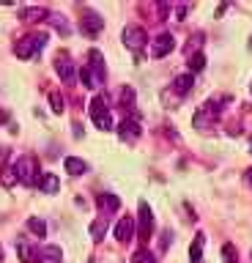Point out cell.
<instances>
[{"instance_id":"obj_1","label":"cell","mask_w":252,"mask_h":263,"mask_svg":"<svg viewBox=\"0 0 252 263\" xmlns=\"http://www.w3.org/2000/svg\"><path fill=\"white\" fill-rule=\"evenodd\" d=\"M47 44V33L36 30V33H28V36H22L17 41V47H14V55L22 58V61H28V58H33L42 52V47Z\"/></svg>"},{"instance_id":"obj_2","label":"cell","mask_w":252,"mask_h":263,"mask_svg":"<svg viewBox=\"0 0 252 263\" xmlns=\"http://www.w3.org/2000/svg\"><path fill=\"white\" fill-rule=\"evenodd\" d=\"M227 102V99L222 96V99H211V102H206L200 107L198 112H195V118H192V123H195V129H206V126H211V123H214L217 118H219V107H222Z\"/></svg>"},{"instance_id":"obj_3","label":"cell","mask_w":252,"mask_h":263,"mask_svg":"<svg viewBox=\"0 0 252 263\" xmlns=\"http://www.w3.org/2000/svg\"><path fill=\"white\" fill-rule=\"evenodd\" d=\"M91 121L99 126L102 132H110L112 129V115H110V110H107V102H104V96H96L93 102H91Z\"/></svg>"},{"instance_id":"obj_4","label":"cell","mask_w":252,"mask_h":263,"mask_svg":"<svg viewBox=\"0 0 252 263\" xmlns=\"http://www.w3.org/2000/svg\"><path fill=\"white\" fill-rule=\"evenodd\" d=\"M14 170H17V178H20L25 186H36V184H38V178H42V173H38V162H36V159H30V156L20 159Z\"/></svg>"},{"instance_id":"obj_5","label":"cell","mask_w":252,"mask_h":263,"mask_svg":"<svg viewBox=\"0 0 252 263\" xmlns=\"http://www.w3.org/2000/svg\"><path fill=\"white\" fill-rule=\"evenodd\" d=\"M124 44L132 49V52H137V61H140V49L148 44V36H145V30L140 25H126L124 28Z\"/></svg>"},{"instance_id":"obj_6","label":"cell","mask_w":252,"mask_h":263,"mask_svg":"<svg viewBox=\"0 0 252 263\" xmlns=\"http://www.w3.org/2000/svg\"><path fill=\"white\" fill-rule=\"evenodd\" d=\"M137 214H140V222H137V228H140V244H148V238L153 233V214H151V205L140 200L137 205Z\"/></svg>"},{"instance_id":"obj_7","label":"cell","mask_w":252,"mask_h":263,"mask_svg":"<svg viewBox=\"0 0 252 263\" xmlns=\"http://www.w3.org/2000/svg\"><path fill=\"white\" fill-rule=\"evenodd\" d=\"M55 71H58V77L66 82V85H71V82L77 80V71H74V63H71L69 52H58V58H55Z\"/></svg>"},{"instance_id":"obj_8","label":"cell","mask_w":252,"mask_h":263,"mask_svg":"<svg viewBox=\"0 0 252 263\" xmlns=\"http://www.w3.org/2000/svg\"><path fill=\"white\" fill-rule=\"evenodd\" d=\"M102 28H104V22H102V16H99V14L91 11V8H88V11H83V22H80V30H83L88 39H96V36L102 33Z\"/></svg>"},{"instance_id":"obj_9","label":"cell","mask_w":252,"mask_h":263,"mask_svg":"<svg viewBox=\"0 0 252 263\" xmlns=\"http://www.w3.org/2000/svg\"><path fill=\"white\" fill-rule=\"evenodd\" d=\"M176 49V39H173V33H159L157 39H153V44H151V55L153 58H165V55H170Z\"/></svg>"},{"instance_id":"obj_10","label":"cell","mask_w":252,"mask_h":263,"mask_svg":"<svg viewBox=\"0 0 252 263\" xmlns=\"http://www.w3.org/2000/svg\"><path fill=\"white\" fill-rule=\"evenodd\" d=\"M132 233H134V219L129 217V214H124V217L118 219L115 230H112V236H115L118 244H129L132 241Z\"/></svg>"},{"instance_id":"obj_11","label":"cell","mask_w":252,"mask_h":263,"mask_svg":"<svg viewBox=\"0 0 252 263\" xmlns=\"http://www.w3.org/2000/svg\"><path fill=\"white\" fill-rule=\"evenodd\" d=\"M118 135H121V140H126V143H134V140H140V123L134 118H124L118 123Z\"/></svg>"},{"instance_id":"obj_12","label":"cell","mask_w":252,"mask_h":263,"mask_svg":"<svg viewBox=\"0 0 252 263\" xmlns=\"http://www.w3.org/2000/svg\"><path fill=\"white\" fill-rule=\"evenodd\" d=\"M192 85H195V74H178L173 80V85H170V90L176 93V99H184V96H189Z\"/></svg>"},{"instance_id":"obj_13","label":"cell","mask_w":252,"mask_h":263,"mask_svg":"<svg viewBox=\"0 0 252 263\" xmlns=\"http://www.w3.org/2000/svg\"><path fill=\"white\" fill-rule=\"evenodd\" d=\"M20 20L22 22H44L50 20V11L42 6H33V8H20Z\"/></svg>"},{"instance_id":"obj_14","label":"cell","mask_w":252,"mask_h":263,"mask_svg":"<svg viewBox=\"0 0 252 263\" xmlns=\"http://www.w3.org/2000/svg\"><path fill=\"white\" fill-rule=\"evenodd\" d=\"M88 58H91V71L96 74V80H99V85L104 82V77H107V71H104V58H102V52L99 49H91V52H88Z\"/></svg>"},{"instance_id":"obj_15","label":"cell","mask_w":252,"mask_h":263,"mask_svg":"<svg viewBox=\"0 0 252 263\" xmlns=\"http://www.w3.org/2000/svg\"><path fill=\"white\" fill-rule=\"evenodd\" d=\"M38 263H63V252H61V247L47 244L44 250L38 252Z\"/></svg>"},{"instance_id":"obj_16","label":"cell","mask_w":252,"mask_h":263,"mask_svg":"<svg viewBox=\"0 0 252 263\" xmlns=\"http://www.w3.org/2000/svg\"><path fill=\"white\" fill-rule=\"evenodd\" d=\"M38 186H42V192L55 195V192L61 189V181H58V176H55V173H42V178H38Z\"/></svg>"},{"instance_id":"obj_17","label":"cell","mask_w":252,"mask_h":263,"mask_svg":"<svg viewBox=\"0 0 252 263\" xmlns=\"http://www.w3.org/2000/svg\"><path fill=\"white\" fill-rule=\"evenodd\" d=\"M63 164H66V173L69 176H83V173L88 170V162H83L80 159V156H66V159H63Z\"/></svg>"},{"instance_id":"obj_18","label":"cell","mask_w":252,"mask_h":263,"mask_svg":"<svg viewBox=\"0 0 252 263\" xmlns=\"http://www.w3.org/2000/svg\"><path fill=\"white\" fill-rule=\"evenodd\" d=\"M17 252H20V260L22 263H38V252L28 241H17Z\"/></svg>"},{"instance_id":"obj_19","label":"cell","mask_w":252,"mask_h":263,"mask_svg":"<svg viewBox=\"0 0 252 263\" xmlns=\"http://www.w3.org/2000/svg\"><path fill=\"white\" fill-rule=\"evenodd\" d=\"M96 203H99V209H104V211H110V214L121 209V200H118L115 195H110V192H104V195H99V197H96Z\"/></svg>"},{"instance_id":"obj_20","label":"cell","mask_w":252,"mask_h":263,"mask_svg":"<svg viewBox=\"0 0 252 263\" xmlns=\"http://www.w3.org/2000/svg\"><path fill=\"white\" fill-rule=\"evenodd\" d=\"M50 22H52V28L58 30L61 36H69V33H71V25L66 22V16H63V14H52L50 11Z\"/></svg>"},{"instance_id":"obj_21","label":"cell","mask_w":252,"mask_h":263,"mask_svg":"<svg viewBox=\"0 0 252 263\" xmlns=\"http://www.w3.org/2000/svg\"><path fill=\"white\" fill-rule=\"evenodd\" d=\"M203 244H206V236H203V233H198V236H195V241H192V247H189V258H192V263H200Z\"/></svg>"},{"instance_id":"obj_22","label":"cell","mask_w":252,"mask_h":263,"mask_svg":"<svg viewBox=\"0 0 252 263\" xmlns=\"http://www.w3.org/2000/svg\"><path fill=\"white\" fill-rule=\"evenodd\" d=\"M80 80H83L85 88H99V80H96V74L91 71V66H88V63L80 69Z\"/></svg>"},{"instance_id":"obj_23","label":"cell","mask_w":252,"mask_h":263,"mask_svg":"<svg viewBox=\"0 0 252 263\" xmlns=\"http://www.w3.org/2000/svg\"><path fill=\"white\" fill-rule=\"evenodd\" d=\"M28 230H30L33 236H38V238L47 236V225H44V219H38V217H30V219H28Z\"/></svg>"},{"instance_id":"obj_24","label":"cell","mask_w":252,"mask_h":263,"mask_svg":"<svg viewBox=\"0 0 252 263\" xmlns=\"http://www.w3.org/2000/svg\"><path fill=\"white\" fill-rule=\"evenodd\" d=\"M50 107H52V112H55V115H61V112H63V96H61V90H58V88H52V90H50Z\"/></svg>"},{"instance_id":"obj_25","label":"cell","mask_w":252,"mask_h":263,"mask_svg":"<svg viewBox=\"0 0 252 263\" xmlns=\"http://www.w3.org/2000/svg\"><path fill=\"white\" fill-rule=\"evenodd\" d=\"M203 69H206V55H203V52H195V55L189 58V74L203 71Z\"/></svg>"},{"instance_id":"obj_26","label":"cell","mask_w":252,"mask_h":263,"mask_svg":"<svg viewBox=\"0 0 252 263\" xmlns=\"http://www.w3.org/2000/svg\"><path fill=\"white\" fill-rule=\"evenodd\" d=\"M0 181H3V184L6 186H14V184H17V170H14V167H3V170H0Z\"/></svg>"},{"instance_id":"obj_27","label":"cell","mask_w":252,"mask_h":263,"mask_svg":"<svg viewBox=\"0 0 252 263\" xmlns=\"http://www.w3.org/2000/svg\"><path fill=\"white\" fill-rule=\"evenodd\" d=\"M104 230H107V219H96L91 225V236L96 238V241H102L104 238Z\"/></svg>"},{"instance_id":"obj_28","label":"cell","mask_w":252,"mask_h":263,"mask_svg":"<svg viewBox=\"0 0 252 263\" xmlns=\"http://www.w3.org/2000/svg\"><path fill=\"white\" fill-rule=\"evenodd\" d=\"M132 263H157V258H153L148 250H137L134 258H132Z\"/></svg>"},{"instance_id":"obj_29","label":"cell","mask_w":252,"mask_h":263,"mask_svg":"<svg viewBox=\"0 0 252 263\" xmlns=\"http://www.w3.org/2000/svg\"><path fill=\"white\" fill-rule=\"evenodd\" d=\"M222 255H225V263H239V260H236V250H233V244H225V247H222Z\"/></svg>"},{"instance_id":"obj_30","label":"cell","mask_w":252,"mask_h":263,"mask_svg":"<svg viewBox=\"0 0 252 263\" xmlns=\"http://www.w3.org/2000/svg\"><path fill=\"white\" fill-rule=\"evenodd\" d=\"M132 102H134V90H132V88H124V90H121V104L129 107Z\"/></svg>"},{"instance_id":"obj_31","label":"cell","mask_w":252,"mask_h":263,"mask_svg":"<svg viewBox=\"0 0 252 263\" xmlns=\"http://www.w3.org/2000/svg\"><path fill=\"white\" fill-rule=\"evenodd\" d=\"M170 238H173V230H165V233H162V252L170 247Z\"/></svg>"},{"instance_id":"obj_32","label":"cell","mask_w":252,"mask_h":263,"mask_svg":"<svg viewBox=\"0 0 252 263\" xmlns=\"http://www.w3.org/2000/svg\"><path fill=\"white\" fill-rule=\"evenodd\" d=\"M0 121H9V112H6V110L0 112Z\"/></svg>"},{"instance_id":"obj_33","label":"cell","mask_w":252,"mask_h":263,"mask_svg":"<svg viewBox=\"0 0 252 263\" xmlns=\"http://www.w3.org/2000/svg\"><path fill=\"white\" fill-rule=\"evenodd\" d=\"M0 260H3V250H0Z\"/></svg>"},{"instance_id":"obj_34","label":"cell","mask_w":252,"mask_h":263,"mask_svg":"<svg viewBox=\"0 0 252 263\" xmlns=\"http://www.w3.org/2000/svg\"><path fill=\"white\" fill-rule=\"evenodd\" d=\"M249 93H252V88H249Z\"/></svg>"}]
</instances>
